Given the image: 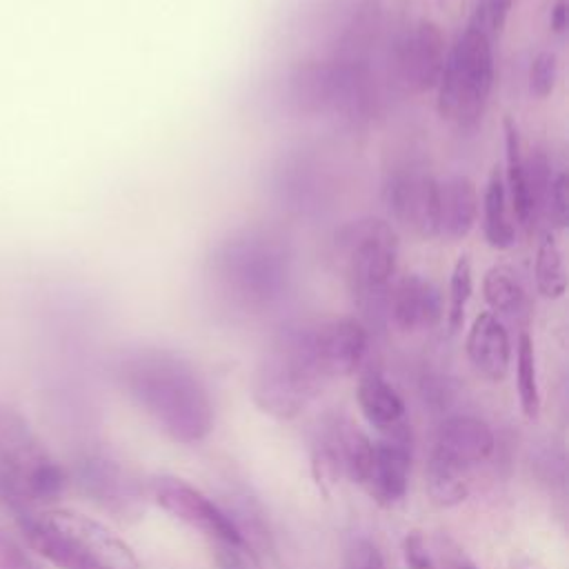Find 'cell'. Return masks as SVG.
<instances>
[{"label": "cell", "instance_id": "obj_20", "mask_svg": "<svg viewBox=\"0 0 569 569\" xmlns=\"http://www.w3.org/2000/svg\"><path fill=\"white\" fill-rule=\"evenodd\" d=\"M20 531L27 540V545L40 553L42 558H47L51 565H56L58 569H91L71 547L69 542L56 531L51 529L40 513L31 516V513H22L20 520Z\"/></svg>", "mask_w": 569, "mask_h": 569}, {"label": "cell", "instance_id": "obj_5", "mask_svg": "<svg viewBox=\"0 0 569 569\" xmlns=\"http://www.w3.org/2000/svg\"><path fill=\"white\" fill-rule=\"evenodd\" d=\"M491 33L478 16H471L465 31L447 49L438 89V113L442 120L469 129L482 118L493 87Z\"/></svg>", "mask_w": 569, "mask_h": 569}, {"label": "cell", "instance_id": "obj_29", "mask_svg": "<svg viewBox=\"0 0 569 569\" xmlns=\"http://www.w3.org/2000/svg\"><path fill=\"white\" fill-rule=\"evenodd\" d=\"M545 213L553 220L558 229L567 227L569 218V187H567V173L560 169L551 173L549 187H547V198H545Z\"/></svg>", "mask_w": 569, "mask_h": 569}, {"label": "cell", "instance_id": "obj_33", "mask_svg": "<svg viewBox=\"0 0 569 569\" xmlns=\"http://www.w3.org/2000/svg\"><path fill=\"white\" fill-rule=\"evenodd\" d=\"M347 569H385L382 553L369 540H356L347 556Z\"/></svg>", "mask_w": 569, "mask_h": 569}, {"label": "cell", "instance_id": "obj_23", "mask_svg": "<svg viewBox=\"0 0 569 569\" xmlns=\"http://www.w3.org/2000/svg\"><path fill=\"white\" fill-rule=\"evenodd\" d=\"M533 276H536V287L540 296L547 300L562 298V293L567 291V271H565L562 249L551 233H547L536 249Z\"/></svg>", "mask_w": 569, "mask_h": 569}, {"label": "cell", "instance_id": "obj_2", "mask_svg": "<svg viewBox=\"0 0 569 569\" xmlns=\"http://www.w3.org/2000/svg\"><path fill=\"white\" fill-rule=\"evenodd\" d=\"M329 382L313 342V325L282 329L264 349L256 376L253 398L276 418L298 416Z\"/></svg>", "mask_w": 569, "mask_h": 569}, {"label": "cell", "instance_id": "obj_12", "mask_svg": "<svg viewBox=\"0 0 569 569\" xmlns=\"http://www.w3.org/2000/svg\"><path fill=\"white\" fill-rule=\"evenodd\" d=\"M313 342L329 380H333L353 373L362 365L369 333L356 318H336L313 325Z\"/></svg>", "mask_w": 569, "mask_h": 569}, {"label": "cell", "instance_id": "obj_13", "mask_svg": "<svg viewBox=\"0 0 569 569\" xmlns=\"http://www.w3.org/2000/svg\"><path fill=\"white\" fill-rule=\"evenodd\" d=\"M491 451H493V433L489 425L471 416L447 418L438 429L436 447H433V456L465 471L487 460Z\"/></svg>", "mask_w": 569, "mask_h": 569}, {"label": "cell", "instance_id": "obj_6", "mask_svg": "<svg viewBox=\"0 0 569 569\" xmlns=\"http://www.w3.org/2000/svg\"><path fill=\"white\" fill-rule=\"evenodd\" d=\"M40 518L56 529L91 569H140L136 551L100 520L73 509L42 511Z\"/></svg>", "mask_w": 569, "mask_h": 569}, {"label": "cell", "instance_id": "obj_25", "mask_svg": "<svg viewBox=\"0 0 569 569\" xmlns=\"http://www.w3.org/2000/svg\"><path fill=\"white\" fill-rule=\"evenodd\" d=\"M516 378H518V398L527 418H536L540 409V391L536 376V353L533 342L527 333L518 338L516 347Z\"/></svg>", "mask_w": 569, "mask_h": 569}, {"label": "cell", "instance_id": "obj_4", "mask_svg": "<svg viewBox=\"0 0 569 569\" xmlns=\"http://www.w3.org/2000/svg\"><path fill=\"white\" fill-rule=\"evenodd\" d=\"M329 258L365 313L371 318L387 313L398 262V236L387 220L367 216L345 222L331 238Z\"/></svg>", "mask_w": 569, "mask_h": 569}, {"label": "cell", "instance_id": "obj_35", "mask_svg": "<svg viewBox=\"0 0 569 569\" xmlns=\"http://www.w3.org/2000/svg\"><path fill=\"white\" fill-rule=\"evenodd\" d=\"M549 22H551V29H553L556 33H562V31H565V27H567V2H565V0H558V2L551 7Z\"/></svg>", "mask_w": 569, "mask_h": 569}, {"label": "cell", "instance_id": "obj_16", "mask_svg": "<svg viewBox=\"0 0 569 569\" xmlns=\"http://www.w3.org/2000/svg\"><path fill=\"white\" fill-rule=\"evenodd\" d=\"M358 405L369 425L380 429L382 433H391L402 425L405 402L400 393L376 371L365 373L358 382Z\"/></svg>", "mask_w": 569, "mask_h": 569}, {"label": "cell", "instance_id": "obj_28", "mask_svg": "<svg viewBox=\"0 0 569 569\" xmlns=\"http://www.w3.org/2000/svg\"><path fill=\"white\" fill-rule=\"evenodd\" d=\"M558 80V58L551 51H538L529 67V89L536 98H547Z\"/></svg>", "mask_w": 569, "mask_h": 569}, {"label": "cell", "instance_id": "obj_9", "mask_svg": "<svg viewBox=\"0 0 569 569\" xmlns=\"http://www.w3.org/2000/svg\"><path fill=\"white\" fill-rule=\"evenodd\" d=\"M385 202L405 229L420 238L438 236V180L427 169L402 164L389 171Z\"/></svg>", "mask_w": 569, "mask_h": 569}, {"label": "cell", "instance_id": "obj_36", "mask_svg": "<svg viewBox=\"0 0 569 569\" xmlns=\"http://www.w3.org/2000/svg\"><path fill=\"white\" fill-rule=\"evenodd\" d=\"M447 567H449V569H478L462 551L451 553V556L447 558Z\"/></svg>", "mask_w": 569, "mask_h": 569}, {"label": "cell", "instance_id": "obj_15", "mask_svg": "<svg viewBox=\"0 0 569 569\" xmlns=\"http://www.w3.org/2000/svg\"><path fill=\"white\" fill-rule=\"evenodd\" d=\"M478 220V191L467 176L438 180V236L460 240Z\"/></svg>", "mask_w": 569, "mask_h": 569}, {"label": "cell", "instance_id": "obj_26", "mask_svg": "<svg viewBox=\"0 0 569 569\" xmlns=\"http://www.w3.org/2000/svg\"><path fill=\"white\" fill-rule=\"evenodd\" d=\"M67 485V473L64 469L47 458L40 456L36 460V465L29 469L27 478H24V487H22V498L27 500H53L62 493Z\"/></svg>", "mask_w": 569, "mask_h": 569}, {"label": "cell", "instance_id": "obj_11", "mask_svg": "<svg viewBox=\"0 0 569 569\" xmlns=\"http://www.w3.org/2000/svg\"><path fill=\"white\" fill-rule=\"evenodd\" d=\"M387 313L398 329L422 331L436 327L445 318V300L429 278L409 273L389 287Z\"/></svg>", "mask_w": 569, "mask_h": 569}, {"label": "cell", "instance_id": "obj_7", "mask_svg": "<svg viewBox=\"0 0 569 569\" xmlns=\"http://www.w3.org/2000/svg\"><path fill=\"white\" fill-rule=\"evenodd\" d=\"M447 56V40L438 22L420 18L411 22L393 47V76L409 93L436 89Z\"/></svg>", "mask_w": 569, "mask_h": 569}, {"label": "cell", "instance_id": "obj_14", "mask_svg": "<svg viewBox=\"0 0 569 569\" xmlns=\"http://www.w3.org/2000/svg\"><path fill=\"white\" fill-rule=\"evenodd\" d=\"M467 356L482 378L498 382L507 376L511 362V342L502 320L496 313L482 311L473 318L467 333Z\"/></svg>", "mask_w": 569, "mask_h": 569}, {"label": "cell", "instance_id": "obj_17", "mask_svg": "<svg viewBox=\"0 0 569 569\" xmlns=\"http://www.w3.org/2000/svg\"><path fill=\"white\" fill-rule=\"evenodd\" d=\"M505 151H507V176H505V189L507 198L511 202V211L516 220L529 229L536 220L533 209V196L529 187V173H527V160L520 151V136L518 127L511 118H505Z\"/></svg>", "mask_w": 569, "mask_h": 569}, {"label": "cell", "instance_id": "obj_8", "mask_svg": "<svg viewBox=\"0 0 569 569\" xmlns=\"http://www.w3.org/2000/svg\"><path fill=\"white\" fill-rule=\"evenodd\" d=\"M151 493L160 509H164L180 522L202 531L204 536L213 538L218 545L238 549L242 547V538L231 518L224 513V509H220L193 485L173 476H162L151 482Z\"/></svg>", "mask_w": 569, "mask_h": 569}, {"label": "cell", "instance_id": "obj_31", "mask_svg": "<svg viewBox=\"0 0 569 569\" xmlns=\"http://www.w3.org/2000/svg\"><path fill=\"white\" fill-rule=\"evenodd\" d=\"M407 569H436L427 540L420 531H409L402 545Z\"/></svg>", "mask_w": 569, "mask_h": 569}, {"label": "cell", "instance_id": "obj_10", "mask_svg": "<svg viewBox=\"0 0 569 569\" xmlns=\"http://www.w3.org/2000/svg\"><path fill=\"white\" fill-rule=\"evenodd\" d=\"M411 467L409 436L400 427L391 433H385L382 440L373 442L371 462L360 487L380 505H391L400 500L407 491Z\"/></svg>", "mask_w": 569, "mask_h": 569}, {"label": "cell", "instance_id": "obj_24", "mask_svg": "<svg viewBox=\"0 0 569 569\" xmlns=\"http://www.w3.org/2000/svg\"><path fill=\"white\" fill-rule=\"evenodd\" d=\"M82 485L96 500H102L104 505L124 502L131 491V482L127 480L122 469L109 460L87 462L82 471Z\"/></svg>", "mask_w": 569, "mask_h": 569}, {"label": "cell", "instance_id": "obj_18", "mask_svg": "<svg viewBox=\"0 0 569 569\" xmlns=\"http://www.w3.org/2000/svg\"><path fill=\"white\" fill-rule=\"evenodd\" d=\"M380 20H382L380 0H360L345 22L333 58L349 60V62H369V53L378 36Z\"/></svg>", "mask_w": 569, "mask_h": 569}, {"label": "cell", "instance_id": "obj_19", "mask_svg": "<svg viewBox=\"0 0 569 569\" xmlns=\"http://www.w3.org/2000/svg\"><path fill=\"white\" fill-rule=\"evenodd\" d=\"M509 198L505 189V178L496 167L489 173L485 196H482V229L489 247L509 249L516 242V229L509 218Z\"/></svg>", "mask_w": 569, "mask_h": 569}, {"label": "cell", "instance_id": "obj_32", "mask_svg": "<svg viewBox=\"0 0 569 569\" xmlns=\"http://www.w3.org/2000/svg\"><path fill=\"white\" fill-rule=\"evenodd\" d=\"M511 2L513 0H480L473 16H478L482 20V24L489 29L491 36H496L502 31V27L507 22Z\"/></svg>", "mask_w": 569, "mask_h": 569}, {"label": "cell", "instance_id": "obj_34", "mask_svg": "<svg viewBox=\"0 0 569 569\" xmlns=\"http://www.w3.org/2000/svg\"><path fill=\"white\" fill-rule=\"evenodd\" d=\"M220 565L222 569H247L238 553V547H227V545H220Z\"/></svg>", "mask_w": 569, "mask_h": 569}, {"label": "cell", "instance_id": "obj_3", "mask_svg": "<svg viewBox=\"0 0 569 569\" xmlns=\"http://www.w3.org/2000/svg\"><path fill=\"white\" fill-rule=\"evenodd\" d=\"M207 273L227 300L249 309L264 307L287 287L289 256L278 238L244 229L216 244Z\"/></svg>", "mask_w": 569, "mask_h": 569}, {"label": "cell", "instance_id": "obj_22", "mask_svg": "<svg viewBox=\"0 0 569 569\" xmlns=\"http://www.w3.org/2000/svg\"><path fill=\"white\" fill-rule=\"evenodd\" d=\"M427 493L440 507L460 505L469 496L467 471L431 453L427 462Z\"/></svg>", "mask_w": 569, "mask_h": 569}, {"label": "cell", "instance_id": "obj_27", "mask_svg": "<svg viewBox=\"0 0 569 569\" xmlns=\"http://www.w3.org/2000/svg\"><path fill=\"white\" fill-rule=\"evenodd\" d=\"M473 291V271L471 260L467 256H460L453 264L451 278H449V307H447V325L451 331H458L465 320V309Z\"/></svg>", "mask_w": 569, "mask_h": 569}, {"label": "cell", "instance_id": "obj_21", "mask_svg": "<svg viewBox=\"0 0 569 569\" xmlns=\"http://www.w3.org/2000/svg\"><path fill=\"white\" fill-rule=\"evenodd\" d=\"M482 293L491 307V313L496 316H518L525 309V289L513 269L507 264H493L487 269L482 278Z\"/></svg>", "mask_w": 569, "mask_h": 569}, {"label": "cell", "instance_id": "obj_30", "mask_svg": "<svg viewBox=\"0 0 569 569\" xmlns=\"http://www.w3.org/2000/svg\"><path fill=\"white\" fill-rule=\"evenodd\" d=\"M0 569H44L16 538L0 531Z\"/></svg>", "mask_w": 569, "mask_h": 569}, {"label": "cell", "instance_id": "obj_1", "mask_svg": "<svg viewBox=\"0 0 569 569\" xmlns=\"http://www.w3.org/2000/svg\"><path fill=\"white\" fill-rule=\"evenodd\" d=\"M120 378L131 400L171 440L200 442L213 429V405L196 369L169 351L144 349L131 353Z\"/></svg>", "mask_w": 569, "mask_h": 569}]
</instances>
